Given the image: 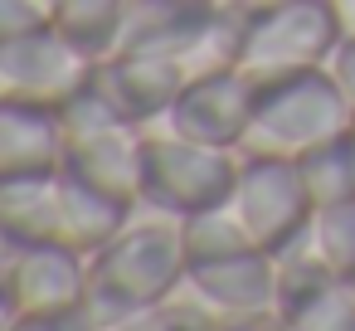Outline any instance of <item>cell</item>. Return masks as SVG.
Wrapping results in <instances>:
<instances>
[{"mask_svg":"<svg viewBox=\"0 0 355 331\" xmlns=\"http://www.w3.org/2000/svg\"><path fill=\"white\" fill-rule=\"evenodd\" d=\"M190 253H185V229L175 214L161 210H132V219L88 258V312L98 326H117L122 316L171 297L185 282Z\"/></svg>","mask_w":355,"mask_h":331,"instance_id":"cell-1","label":"cell"},{"mask_svg":"<svg viewBox=\"0 0 355 331\" xmlns=\"http://www.w3.org/2000/svg\"><path fill=\"white\" fill-rule=\"evenodd\" d=\"M350 122H355V112H350L345 93L331 83L326 69H311V74L258 88V103H253L248 132L239 142V156L302 161L321 142L350 132Z\"/></svg>","mask_w":355,"mask_h":331,"instance_id":"cell-2","label":"cell"},{"mask_svg":"<svg viewBox=\"0 0 355 331\" xmlns=\"http://www.w3.org/2000/svg\"><path fill=\"white\" fill-rule=\"evenodd\" d=\"M340 20L326 0H277V6L243 10L234 69L248 74L258 88L326 69V59L340 44Z\"/></svg>","mask_w":355,"mask_h":331,"instance_id":"cell-3","label":"cell"},{"mask_svg":"<svg viewBox=\"0 0 355 331\" xmlns=\"http://www.w3.org/2000/svg\"><path fill=\"white\" fill-rule=\"evenodd\" d=\"M64 132V171L83 176L88 185L137 205L141 190V156H146V127L127 122L93 83L59 112Z\"/></svg>","mask_w":355,"mask_h":331,"instance_id":"cell-4","label":"cell"},{"mask_svg":"<svg viewBox=\"0 0 355 331\" xmlns=\"http://www.w3.org/2000/svg\"><path fill=\"white\" fill-rule=\"evenodd\" d=\"M239 151L224 146H205L161 127H146V156H141V190L137 205L141 210H161V214H195L209 210L219 200H229L234 180H239Z\"/></svg>","mask_w":355,"mask_h":331,"instance_id":"cell-5","label":"cell"},{"mask_svg":"<svg viewBox=\"0 0 355 331\" xmlns=\"http://www.w3.org/2000/svg\"><path fill=\"white\" fill-rule=\"evenodd\" d=\"M98 59L78 49L59 25L30 30L0 44V103H20L40 112H64L88 83Z\"/></svg>","mask_w":355,"mask_h":331,"instance_id":"cell-6","label":"cell"},{"mask_svg":"<svg viewBox=\"0 0 355 331\" xmlns=\"http://www.w3.org/2000/svg\"><path fill=\"white\" fill-rule=\"evenodd\" d=\"M180 292L214 326L282 316V278H277V258L268 248H243V253H229V258L190 263Z\"/></svg>","mask_w":355,"mask_h":331,"instance_id":"cell-7","label":"cell"},{"mask_svg":"<svg viewBox=\"0 0 355 331\" xmlns=\"http://www.w3.org/2000/svg\"><path fill=\"white\" fill-rule=\"evenodd\" d=\"M229 205H234L239 224L248 229V239L268 253L277 244H287L316 210L306 185H302L297 161H277V156H243L239 180L229 190Z\"/></svg>","mask_w":355,"mask_h":331,"instance_id":"cell-8","label":"cell"},{"mask_svg":"<svg viewBox=\"0 0 355 331\" xmlns=\"http://www.w3.org/2000/svg\"><path fill=\"white\" fill-rule=\"evenodd\" d=\"M253 103H258V83L229 64V69H214V74L195 78L156 127L175 132V137H190V142H205V146L239 151V142L248 132V117H253Z\"/></svg>","mask_w":355,"mask_h":331,"instance_id":"cell-9","label":"cell"},{"mask_svg":"<svg viewBox=\"0 0 355 331\" xmlns=\"http://www.w3.org/2000/svg\"><path fill=\"white\" fill-rule=\"evenodd\" d=\"M190 83L195 74L171 54H103L93 69V88L137 127H156Z\"/></svg>","mask_w":355,"mask_h":331,"instance_id":"cell-10","label":"cell"},{"mask_svg":"<svg viewBox=\"0 0 355 331\" xmlns=\"http://www.w3.org/2000/svg\"><path fill=\"white\" fill-rule=\"evenodd\" d=\"M6 287L20 312H69L88 302V258L64 248V244H30L15 248L6 263Z\"/></svg>","mask_w":355,"mask_h":331,"instance_id":"cell-11","label":"cell"},{"mask_svg":"<svg viewBox=\"0 0 355 331\" xmlns=\"http://www.w3.org/2000/svg\"><path fill=\"white\" fill-rule=\"evenodd\" d=\"M59 161H64L59 112L0 103V180L35 176V171H54Z\"/></svg>","mask_w":355,"mask_h":331,"instance_id":"cell-12","label":"cell"},{"mask_svg":"<svg viewBox=\"0 0 355 331\" xmlns=\"http://www.w3.org/2000/svg\"><path fill=\"white\" fill-rule=\"evenodd\" d=\"M297 171H302V185H306L316 210L355 200V132H340V137L321 142L316 151H306L297 161Z\"/></svg>","mask_w":355,"mask_h":331,"instance_id":"cell-13","label":"cell"},{"mask_svg":"<svg viewBox=\"0 0 355 331\" xmlns=\"http://www.w3.org/2000/svg\"><path fill=\"white\" fill-rule=\"evenodd\" d=\"M282 321L292 331H355V287L345 278H321L282 302Z\"/></svg>","mask_w":355,"mask_h":331,"instance_id":"cell-14","label":"cell"},{"mask_svg":"<svg viewBox=\"0 0 355 331\" xmlns=\"http://www.w3.org/2000/svg\"><path fill=\"white\" fill-rule=\"evenodd\" d=\"M122 15H127V0H54V25L93 59L112 49Z\"/></svg>","mask_w":355,"mask_h":331,"instance_id":"cell-15","label":"cell"},{"mask_svg":"<svg viewBox=\"0 0 355 331\" xmlns=\"http://www.w3.org/2000/svg\"><path fill=\"white\" fill-rule=\"evenodd\" d=\"M180 229H185V253H190V263H209V258H229V253L258 248V244L248 239V229L239 224V214H234L229 200L185 214Z\"/></svg>","mask_w":355,"mask_h":331,"instance_id":"cell-16","label":"cell"},{"mask_svg":"<svg viewBox=\"0 0 355 331\" xmlns=\"http://www.w3.org/2000/svg\"><path fill=\"white\" fill-rule=\"evenodd\" d=\"M311 244L336 278H350L355 273V200L311 210Z\"/></svg>","mask_w":355,"mask_h":331,"instance_id":"cell-17","label":"cell"},{"mask_svg":"<svg viewBox=\"0 0 355 331\" xmlns=\"http://www.w3.org/2000/svg\"><path fill=\"white\" fill-rule=\"evenodd\" d=\"M107 331H219V326H214V321L175 287L171 297H161V302H151V307L122 316V321L107 326Z\"/></svg>","mask_w":355,"mask_h":331,"instance_id":"cell-18","label":"cell"},{"mask_svg":"<svg viewBox=\"0 0 355 331\" xmlns=\"http://www.w3.org/2000/svg\"><path fill=\"white\" fill-rule=\"evenodd\" d=\"M54 25V0H0V44Z\"/></svg>","mask_w":355,"mask_h":331,"instance_id":"cell-19","label":"cell"},{"mask_svg":"<svg viewBox=\"0 0 355 331\" xmlns=\"http://www.w3.org/2000/svg\"><path fill=\"white\" fill-rule=\"evenodd\" d=\"M10 331H103V326L83 302V307H69V312H20Z\"/></svg>","mask_w":355,"mask_h":331,"instance_id":"cell-20","label":"cell"},{"mask_svg":"<svg viewBox=\"0 0 355 331\" xmlns=\"http://www.w3.org/2000/svg\"><path fill=\"white\" fill-rule=\"evenodd\" d=\"M326 74H331V83L345 93V103H350V112H355V35H340L336 54L326 59Z\"/></svg>","mask_w":355,"mask_h":331,"instance_id":"cell-21","label":"cell"},{"mask_svg":"<svg viewBox=\"0 0 355 331\" xmlns=\"http://www.w3.org/2000/svg\"><path fill=\"white\" fill-rule=\"evenodd\" d=\"M15 316H20V307H15V297H10V287H6V278H0V331H10V326H15Z\"/></svg>","mask_w":355,"mask_h":331,"instance_id":"cell-22","label":"cell"},{"mask_svg":"<svg viewBox=\"0 0 355 331\" xmlns=\"http://www.w3.org/2000/svg\"><path fill=\"white\" fill-rule=\"evenodd\" d=\"M326 6L336 10V20H340V30H345V35H355V0H326Z\"/></svg>","mask_w":355,"mask_h":331,"instance_id":"cell-23","label":"cell"},{"mask_svg":"<svg viewBox=\"0 0 355 331\" xmlns=\"http://www.w3.org/2000/svg\"><path fill=\"white\" fill-rule=\"evenodd\" d=\"M10 253H15V244H10V234L0 229V273H6V263H10Z\"/></svg>","mask_w":355,"mask_h":331,"instance_id":"cell-24","label":"cell"},{"mask_svg":"<svg viewBox=\"0 0 355 331\" xmlns=\"http://www.w3.org/2000/svg\"><path fill=\"white\" fill-rule=\"evenodd\" d=\"M234 10H258V6H277V0H229Z\"/></svg>","mask_w":355,"mask_h":331,"instance_id":"cell-25","label":"cell"},{"mask_svg":"<svg viewBox=\"0 0 355 331\" xmlns=\"http://www.w3.org/2000/svg\"><path fill=\"white\" fill-rule=\"evenodd\" d=\"M200 6H229V0H200Z\"/></svg>","mask_w":355,"mask_h":331,"instance_id":"cell-26","label":"cell"},{"mask_svg":"<svg viewBox=\"0 0 355 331\" xmlns=\"http://www.w3.org/2000/svg\"><path fill=\"white\" fill-rule=\"evenodd\" d=\"M277 331H292V326H287V321H277Z\"/></svg>","mask_w":355,"mask_h":331,"instance_id":"cell-27","label":"cell"},{"mask_svg":"<svg viewBox=\"0 0 355 331\" xmlns=\"http://www.w3.org/2000/svg\"><path fill=\"white\" fill-rule=\"evenodd\" d=\"M345 282H350V287H355V273H350V278H345Z\"/></svg>","mask_w":355,"mask_h":331,"instance_id":"cell-28","label":"cell"},{"mask_svg":"<svg viewBox=\"0 0 355 331\" xmlns=\"http://www.w3.org/2000/svg\"><path fill=\"white\" fill-rule=\"evenodd\" d=\"M350 132H355V122H350Z\"/></svg>","mask_w":355,"mask_h":331,"instance_id":"cell-29","label":"cell"}]
</instances>
